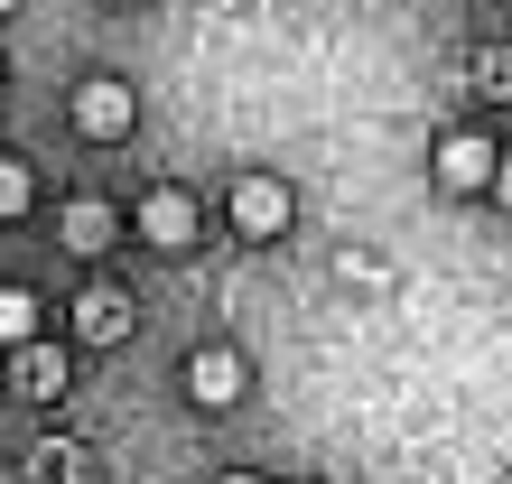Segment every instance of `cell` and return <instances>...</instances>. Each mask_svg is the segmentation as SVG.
Wrapping results in <instances>:
<instances>
[{
  "label": "cell",
  "mask_w": 512,
  "mask_h": 484,
  "mask_svg": "<svg viewBox=\"0 0 512 484\" xmlns=\"http://www.w3.org/2000/svg\"><path fill=\"white\" fill-rule=\"evenodd\" d=\"M131 121H140V94H131L122 75L75 84V131H84V140H131Z\"/></svg>",
  "instance_id": "cell-1"
},
{
  "label": "cell",
  "mask_w": 512,
  "mask_h": 484,
  "mask_svg": "<svg viewBox=\"0 0 512 484\" xmlns=\"http://www.w3.org/2000/svg\"><path fill=\"white\" fill-rule=\"evenodd\" d=\"M485 177H494V140H485V131L438 140V187H447V196H485Z\"/></svg>",
  "instance_id": "cell-2"
},
{
  "label": "cell",
  "mask_w": 512,
  "mask_h": 484,
  "mask_svg": "<svg viewBox=\"0 0 512 484\" xmlns=\"http://www.w3.org/2000/svg\"><path fill=\"white\" fill-rule=\"evenodd\" d=\"M187 391H196L205 410H233V401H243V354H233V345H205L187 363Z\"/></svg>",
  "instance_id": "cell-3"
},
{
  "label": "cell",
  "mask_w": 512,
  "mask_h": 484,
  "mask_svg": "<svg viewBox=\"0 0 512 484\" xmlns=\"http://www.w3.org/2000/svg\"><path fill=\"white\" fill-rule=\"evenodd\" d=\"M233 224H243L252 242H270L289 224V187H280V177H243V187H233Z\"/></svg>",
  "instance_id": "cell-4"
},
{
  "label": "cell",
  "mask_w": 512,
  "mask_h": 484,
  "mask_svg": "<svg viewBox=\"0 0 512 484\" xmlns=\"http://www.w3.org/2000/svg\"><path fill=\"white\" fill-rule=\"evenodd\" d=\"M140 242H159V252H187V242H196V205L177 196V187L140 196Z\"/></svg>",
  "instance_id": "cell-5"
},
{
  "label": "cell",
  "mask_w": 512,
  "mask_h": 484,
  "mask_svg": "<svg viewBox=\"0 0 512 484\" xmlns=\"http://www.w3.org/2000/svg\"><path fill=\"white\" fill-rule=\"evenodd\" d=\"M56 233H66V252H112V242H122V215L94 205V196H75L66 215H56Z\"/></svg>",
  "instance_id": "cell-6"
},
{
  "label": "cell",
  "mask_w": 512,
  "mask_h": 484,
  "mask_svg": "<svg viewBox=\"0 0 512 484\" xmlns=\"http://www.w3.org/2000/svg\"><path fill=\"white\" fill-rule=\"evenodd\" d=\"M75 326H84V345H122L131 336V298H112V289H94L75 308Z\"/></svg>",
  "instance_id": "cell-7"
},
{
  "label": "cell",
  "mask_w": 512,
  "mask_h": 484,
  "mask_svg": "<svg viewBox=\"0 0 512 484\" xmlns=\"http://www.w3.org/2000/svg\"><path fill=\"white\" fill-rule=\"evenodd\" d=\"M19 354V391H28V401H56V391H66V363H56L47 345H10Z\"/></svg>",
  "instance_id": "cell-8"
},
{
  "label": "cell",
  "mask_w": 512,
  "mask_h": 484,
  "mask_svg": "<svg viewBox=\"0 0 512 484\" xmlns=\"http://www.w3.org/2000/svg\"><path fill=\"white\" fill-rule=\"evenodd\" d=\"M38 298H28V289H0V345H38Z\"/></svg>",
  "instance_id": "cell-9"
},
{
  "label": "cell",
  "mask_w": 512,
  "mask_h": 484,
  "mask_svg": "<svg viewBox=\"0 0 512 484\" xmlns=\"http://www.w3.org/2000/svg\"><path fill=\"white\" fill-rule=\"evenodd\" d=\"M28 196H38L28 159H0V224H10V215H28Z\"/></svg>",
  "instance_id": "cell-10"
},
{
  "label": "cell",
  "mask_w": 512,
  "mask_h": 484,
  "mask_svg": "<svg viewBox=\"0 0 512 484\" xmlns=\"http://www.w3.org/2000/svg\"><path fill=\"white\" fill-rule=\"evenodd\" d=\"M475 75H485L494 94H512V56H485V66H475Z\"/></svg>",
  "instance_id": "cell-11"
},
{
  "label": "cell",
  "mask_w": 512,
  "mask_h": 484,
  "mask_svg": "<svg viewBox=\"0 0 512 484\" xmlns=\"http://www.w3.org/2000/svg\"><path fill=\"white\" fill-rule=\"evenodd\" d=\"M485 187H494V196L512 205V149H494V177H485Z\"/></svg>",
  "instance_id": "cell-12"
},
{
  "label": "cell",
  "mask_w": 512,
  "mask_h": 484,
  "mask_svg": "<svg viewBox=\"0 0 512 484\" xmlns=\"http://www.w3.org/2000/svg\"><path fill=\"white\" fill-rule=\"evenodd\" d=\"M224 484H252V475H224Z\"/></svg>",
  "instance_id": "cell-13"
}]
</instances>
